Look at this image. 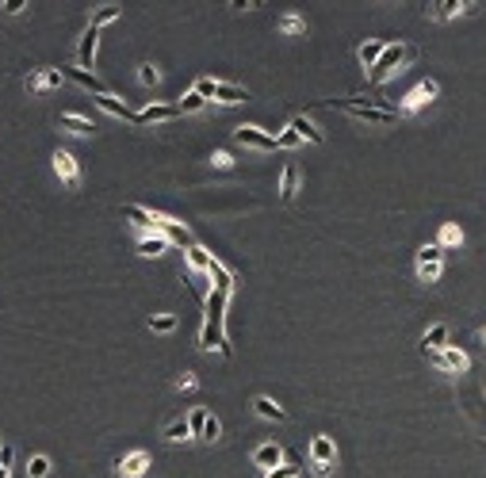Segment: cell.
Here are the masks:
<instances>
[{"mask_svg": "<svg viewBox=\"0 0 486 478\" xmlns=\"http://www.w3.org/2000/svg\"><path fill=\"white\" fill-rule=\"evenodd\" d=\"M8 463H12V448H8V444H0V467L8 471Z\"/></svg>", "mask_w": 486, "mask_h": 478, "instance_id": "obj_46", "label": "cell"}, {"mask_svg": "<svg viewBox=\"0 0 486 478\" xmlns=\"http://www.w3.org/2000/svg\"><path fill=\"white\" fill-rule=\"evenodd\" d=\"M291 131H295L299 138H303V142H314V145H322V131H318V126H314L306 115H295V119H291Z\"/></svg>", "mask_w": 486, "mask_h": 478, "instance_id": "obj_21", "label": "cell"}, {"mask_svg": "<svg viewBox=\"0 0 486 478\" xmlns=\"http://www.w3.org/2000/svg\"><path fill=\"white\" fill-rule=\"evenodd\" d=\"M253 463L257 467H264V471H276V467H283V448L280 444H261V448L253 451Z\"/></svg>", "mask_w": 486, "mask_h": 478, "instance_id": "obj_10", "label": "cell"}, {"mask_svg": "<svg viewBox=\"0 0 486 478\" xmlns=\"http://www.w3.org/2000/svg\"><path fill=\"white\" fill-rule=\"evenodd\" d=\"M196 92L203 96V100H207V96H215L218 103H249V100H253L245 88L222 85V80H215V77H199V80H196Z\"/></svg>", "mask_w": 486, "mask_h": 478, "instance_id": "obj_2", "label": "cell"}, {"mask_svg": "<svg viewBox=\"0 0 486 478\" xmlns=\"http://www.w3.org/2000/svg\"><path fill=\"white\" fill-rule=\"evenodd\" d=\"M62 77H73V80H77L80 88H92L96 96H111L108 88H103V80H96L92 73H85V69H62Z\"/></svg>", "mask_w": 486, "mask_h": 478, "instance_id": "obj_19", "label": "cell"}, {"mask_svg": "<svg viewBox=\"0 0 486 478\" xmlns=\"http://www.w3.org/2000/svg\"><path fill=\"white\" fill-rule=\"evenodd\" d=\"M341 108L348 111L352 119H364V123H376V126H387V123H394V111H387V108H376V103H356V100H337Z\"/></svg>", "mask_w": 486, "mask_h": 478, "instance_id": "obj_4", "label": "cell"}, {"mask_svg": "<svg viewBox=\"0 0 486 478\" xmlns=\"http://www.w3.org/2000/svg\"><path fill=\"white\" fill-rule=\"evenodd\" d=\"M0 478H8V471H4V467H0Z\"/></svg>", "mask_w": 486, "mask_h": 478, "instance_id": "obj_47", "label": "cell"}, {"mask_svg": "<svg viewBox=\"0 0 486 478\" xmlns=\"http://www.w3.org/2000/svg\"><path fill=\"white\" fill-rule=\"evenodd\" d=\"M203 103H207V100H203V96L196 92V88H192V92H188V96H184V100H180V111H199V108H203Z\"/></svg>", "mask_w": 486, "mask_h": 478, "instance_id": "obj_38", "label": "cell"}, {"mask_svg": "<svg viewBox=\"0 0 486 478\" xmlns=\"http://www.w3.org/2000/svg\"><path fill=\"white\" fill-rule=\"evenodd\" d=\"M299 471H303V463H299V459H291V463H283V467H276V471H269L264 478H299Z\"/></svg>", "mask_w": 486, "mask_h": 478, "instance_id": "obj_36", "label": "cell"}, {"mask_svg": "<svg viewBox=\"0 0 486 478\" xmlns=\"http://www.w3.org/2000/svg\"><path fill=\"white\" fill-rule=\"evenodd\" d=\"M226 291H210L207 295V321L210 326H222V318H226Z\"/></svg>", "mask_w": 486, "mask_h": 478, "instance_id": "obj_16", "label": "cell"}, {"mask_svg": "<svg viewBox=\"0 0 486 478\" xmlns=\"http://www.w3.org/2000/svg\"><path fill=\"white\" fill-rule=\"evenodd\" d=\"M161 436H165V440H188V436H192V428H188V421H173V425H165V433H161Z\"/></svg>", "mask_w": 486, "mask_h": 478, "instance_id": "obj_34", "label": "cell"}, {"mask_svg": "<svg viewBox=\"0 0 486 478\" xmlns=\"http://www.w3.org/2000/svg\"><path fill=\"white\" fill-rule=\"evenodd\" d=\"M123 218H131L134 226H142V230L161 233V215H150V210L138 207V203H123Z\"/></svg>", "mask_w": 486, "mask_h": 478, "instance_id": "obj_9", "label": "cell"}, {"mask_svg": "<svg viewBox=\"0 0 486 478\" xmlns=\"http://www.w3.org/2000/svg\"><path fill=\"white\" fill-rule=\"evenodd\" d=\"M150 329H153V333H173V329H176V318H173V314H161V318H150Z\"/></svg>", "mask_w": 486, "mask_h": 478, "instance_id": "obj_37", "label": "cell"}, {"mask_svg": "<svg viewBox=\"0 0 486 478\" xmlns=\"http://www.w3.org/2000/svg\"><path fill=\"white\" fill-rule=\"evenodd\" d=\"M417 275H421L425 283H436V280H441V264H429V268H417Z\"/></svg>", "mask_w": 486, "mask_h": 478, "instance_id": "obj_42", "label": "cell"}, {"mask_svg": "<svg viewBox=\"0 0 486 478\" xmlns=\"http://www.w3.org/2000/svg\"><path fill=\"white\" fill-rule=\"evenodd\" d=\"M199 345H203V348H218L222 356H230V345H226V337H222V326H210V321H203Z\"/></svg>", "mask_w": 486, "mask_h": 478, "instance_id": "obj_14", "label": "cell"}, {"mask_svg": "<svg viewBox=\"0 0 486 478\" xmlns=\"http://www.w3.org/2000/svg\"><path fill=\"white\" fill-rule=\"evenodd\" d=\"M280 31H283V35H303V31H306V20H303L299 12H287V15L280 20Z\"/></svg>", "mask_w": 486, "mask_h": 478, "instance_id": "obj_31", "label": "cell"}, {"mask_svg": "<svg viewBox=\"0 0 486 478\" xmlns=\"http://www.w3.org/2000/svg\"><path fill=\"white\" fill-rule=\"evenodd\" d=\"M234 142L253 145V150H280L276 134H264V131H257V126H238V131H234Z\"/></svg>", "mask_w": 486, "mask_h": 478, "instance_id": "obj_5", "label": "cell"}, {"mask_svg": "<svg viewBox=\"0 0 486 478\" xmlns=\"http://www.w3.org/2000/svg\"><path fill=\"white\" fill-rule=\"evenodd\" d=\"M295 191H299V168L287 165L280 173V199H283V203H291V199H295Z\"/></svg>", "mask_w": 486, "mask_h": 478, "instance_id": "obj_20", "label": "cell"}, {"mask_svg": "<svg viewBox=\"0 0 486 478\" xmlns=\"http://www.w3.org/2000/svg\"><path fill=\"white\" fill-rule=\"evenodd\" d=\"M207 417H210V413H207L203 406L188 413V428H192V436H196V440H203V425H207Z\"/></svg>", "mask_w": 486, "mask_h": 478, "instance_id": "obj_33", "label": "cell"}, {"mask_svg": "<svg viewBox=\"0 0 486 478\" xmlns=\"http://www.w3.org/2000/svg\"><path fill=\"white\" fill-rule=\"evenodd\" d=\"M161 238H165V241H176V245H196V241H192V233L188 230H184V226L180 222H173V218H165V215H161Z\"/></svg>", "mask_w": 486, "mask_h": 478, "instance_id": "obj_13", "label": "cell"}, {"mask_svg": "<svg viewBox=\"0 0 486 478\" xmlns=\"http://www.w3.org/2000/svg\"><path fill=\"white\" fill-rule=\"evenodd\" d=\"M27 475L31 478H46V475H50V459H46V456H31L27 459Z\"/></svg>", "mask_w": 486, "mask_h": 478, "instance_id": "obj_35", "label": "cell"}, {"mask_svg": "<svg viewBox=\"0 0 486 478\" xmlns=\"http://www.w3.org/2000/svg\"><path fill=\"white\" fill-rule=\"evenodd\" d=\"M299 142H303V138H299L295 131H291V126H287V131H283V134H276V145H280V150H295Z\"/></svg>", "mask_w": 486, "mask_h": 478, "instance_id": "obj_39", "label": "cell"}, {"mask_svg": "<svg viewBox=\"0 0 486 478\" xmlns=\"http://www.w3.org/2000/svg\"><path fill=\"white\" fill-rule=\"evenodd\" d=\"M234 165V161H230V153H222V150H218L215 153V168H230Z\"/></svg>", "mask_w": 486, "mask_h": 478, "instance_id": "obj_45", "label": "cell"}, {"mask_svg": "<svg viewBox=\"0 0 486 478\" xmlns=\"http://www.w3.org/2000/svg\"><path fill=\"white\" fill-rule=\"evenodd\" d=\"M145 467H150V456H145V451H131V456L119 459V475L123 478H142Z\"/></svg>", "mask_w": 486, "mask_h": 478, "instance_id": "obj_11", "label": "cell"}, {"mask_svg": "<svg viewBox=\"0 0 486 478\" xmlns=\"http://www.w3.org/2000/svg\"><path fill=\"white\" fill-rule=\"evenodd\" d=\"M96 43H100V31H96V27H88L85 35H80V46H77L80 66H92V58H96Z\"/></svg>", "mask_w": 486, "mask_h": 478, "instance_id": "obj_17", "label": "cell"}, {"mask_svg": "<svg viewBox=\"0 0 486 478\" xmlns=\"http://www.w3.org/2000/svg\"><path fill=\"white\" fill-rule=\"evenodd\" d=\"M62 80H66V77H62V69H38V73H31V77H27V88H31V92H46V88H58Z\"/></svg>", "mask_w": 486, "mask_h": 478, "instance_id": "obj_12", "label": "cell"}, {"mask_svg": "<svg viewBox=\"0 0 486 478\" xmlns=\"http://www.w3.org/2000/svg\"><path fill=\"white\" fill-rule=\"evenodd\" d=\"M444 261V249L436 245V241H429V245L417 249V268H429V264H441Z\"/></svg>", "mask_w": 486, "mask_h": 478, "instance_id": "obj_26", "label": "cell"}, {"mask_svg": "<svg viewBox=\"0 0 486 478\" xmlns=\"http://www.w3.org/2000/svg\"><path fill=\"white\" fill-rule=\"evenodd\" d=\"M253 410L261 413V417H269V421H283V417H287V413H283V406H276V402L264 398V394H261V398H253Z\"/></svg>", "mask_w": 486, "mask_h": 478, "instance_id": "obj_27", "label": "cell"}, {"mask_svg": "<svg viewBox=\"0 0 486 478\" xmlns=\"http://www.w3.org/2000/svg\"><path fill=\"white\" fill-rule=\"evenodd\" d=\"M0 8H4L8 15H20V12H23V8H27V4H23V0H4V4H0Z\"/></svg>", "mask_w": 486, "mask_h": 478, "instance_id": "obj_44", "label": "cell"}, {"mask_svg": "<svg viewBox=\"0 0 486 478\" xmlns=\"http://www.w3.org/2000/svg\"><path fill=\"white\" fill-rule=\"evenodd\" d=\"M433 96H436V80H421L414 92H410L406 100H402V111H406V115H414V111H417V108H425V103L433 100Z\"/></svg>", "mask_w": 486, "mask_h": 478, "instance_id": "obj_8", "label": "cell"}, {"mask_svg": "<svg viewBox=\"0 0 486 478\" xmlns=\"http://www.w3.org/2000/svg\"><path fill=\"white\" fill-rule=\"evenodd\" d=\"M62 131H73V134H96V123H88L85 115H62Z\"/></svg>", "mask_w": 486, "mask_h": 478, "instance_id": "obj_24", "label": "cell"}, {"mask_svg": "<svg viewBox=\"0 0 486 478\" xmlns=\"http://www.w3.org/2000/svg\"><path fill=\"white\" fill-rule=\"evenodd\" d=\"M188 264H192V272H207L210 268V253L203 245H192L188 249Z\"/></svg>", "mask_w": 486, "mask_h": 478, "instance_id": "obj_30", "label": "cell"}, {"mask_svg": "<svg viewBox=\"0 0 486 478\" xmlns=\"http://www.w3.org/2000/svg\"><path fill=\"white\" fill-rule=\"evenodd\" d=\"M414 58V46H402V43H387V50H383V58L371 66V73H368V85H379L383 77H391L394 69L402 66V61H410Z\"/></svg>", "mask_w": 486, "mask_h": 478, "instance_id": "obj_1", "label": "cell"}, {"mask_svg": "<svg viewBox=\"0 0 486 478\" xmlns=\"http://www.w3.org/2000/svg\"><path fill=\"white\" fill-rule=\"evenodd\" d=\"M467 8H471V4H459V0H441V4L429 8V15H433V20H452V15L467 12Z\"/></svg>", "mask_w": 486, "mask_h": 478, "instance_id": "obj_22", "label": "cell"}, {"mask_svg": "<svg viewBox=\"0 0 486 478\" xmlns=\"http://www.w3.org/2000/svg\"><path fill=\"white\" fill-rule=\"evenodd\" d=\"M96 103H100V108L108 111V115H115V119H123V123H134V126H138V115H134V111L127 108V103H119L115 96H100Z\"/></svg>", "mask_w": 486, "mask_h": 478, "instance_id": "obj_15", "label": "cell"}, {"mask_svg": "<svg viewBox=\"0 0 486 478\" xmlns=\"http://www.w3.org/2000/svg\"><path fill=\"white\" fill-rule=\"evenodd\" d=\"M218 433H222L218 417H207V425H203V440H207V444H215V440H218Z\"/></svg>", "mask_w": 486, "mask_h": 478, "instance_id": "obj_41", "label": "cell"}, {"mask_svg": "<svg viewBox=\"0 0 486 478\" xmlns=\"http://www.w3.org/2000/svg\"><path fill=\"white\" fill-rule=\"evenodd\" d=\"M119 15H123V8H115V4H103V8H100V12H96V20H92V23H88V27H96V31H100V27H103V23H115V20H119Z\"/></svg>", "mask_w": 486, "mask_h": 478, "instance_id": "obj_32", "label": "cell"}, {"mask_svg": "<svg viewBox=\"0 0 486 478\" xmlns=\"http://www.w3.org/2000/svg\"><path fill=\"white\" fill-rule=\"evenodd\" d=\"M138 80H142V85H157V80H161V73L153 69L150 61H142V66H138Z\"/></svg>", "mask_w": 486, "mask_h": 478, "instance_id": "obj_40", "label": "cell"}, {"mask_svg": "<svg viewBox=\"0 0 486 478\" xmlns=\"http://www.w3.org/2000/svg\"><path fill=\"white\" fill-rule=\"evenodd\" d=\"M436 245H464V230H459V226H452V222H444L441 226V238H436Z\"/></svg>", "mask_w": 486, "mask_h": 478, "instance_id": "obj_29", "label": "cell"}, {"mask_svg": "<svg viewBox=\"0 0 486 478\" xmlns=\"http://www.w3.org/2000/svg\"><path fill=\"white\" fill-rule=\"evenodd\" d=\"M383 50H387V43H379V38H376V43H364V46H360V50H356V58H360V61H364V66H368V69H371V66H376V61H379V58H383Z\"/></svg>", "mask_w": 486, "mask_h": 478, "instance_id": "obj_25", "label": "cell"}, {"mask_svg": "<svg viewBox=\"0 0 486 478\" xmlns=\"http://www.w3.org/2000/svg\"><path fill=\"white\" fill-rule=\"evenodd\" d=\"M138 249H142V256H161L169 249V241L161 238V233H153V238H142L138 241Z\"/></svg>", "mask_w": 486, "mask_h": 478, "instance_id": "obj_28", "label": "cell"}, {"mask_svg": "<svg viewBox=\"0 0 486 478\" xmlns=\"http://www.w3.org/2000/svg\"><path fill=\"white\" fill-rule=\"evenodd\" d=\"M176 386H180V391H192V386H196V375H192V371H184V375H176Z\"/></svg>", "mask_w": 486, "mask_h": 478, "instance_id": "obj_43", "label": "cell"}, {"mask_svg": "<svg viewBox=\"0 0 486 478\" xmlns=\"http://www.w3.org/2000/svg\"><path fill=\"white\" fill-rule=\"evenodd\" d=\"M180 115V103H150L145 111H138V126L145 123H169V119Z\"/></svg>", "mask_w": 486, "mask_h": 478, "instance_id": "obj_7", "label": "cell"}, {"mask_svg": "<svg viewBox=\"0 0 486 478\" xmlns=\"http://www.w3.org/2000/svg\"><path fill=\"white\" fill-rule=\"evenodd\" d=\"M210 280H215V291H226V295H230V291H234V272L230 268H226V264L222 261H215V256H210Z\"/></svg>", "mask_w": 486, "mask_h": 478, "instance_id": "obj_18", "label": "cell"}, {"mask_svg": "<svg viewBox=\"0 0 486 478\" xmlns=\"http://www.w3.org/2000/svg\"><path fill=\"white\" fill-rule=\"evenodd\" d=\"M483 341H486V329H483Z\"/></svg>", "mask_w": 486, "mask_h": 478, "instance_id": "obj_48", "label": "cell"}, {"mask_svg": "<svg viewBox=\"0 0 486 478\" xmlns=\"http://www.w3.org/2000/svg\"><path fill=\"white\" fill-rule=\"evenodd\" d=\"M54 173H58L62 180L69 184V188H77V184H80V168H77V157H73L69 150H58V153H54Z\"/></svg>", "mask_w": 486, "mask_h": 478, "instance_id": "obj_6", "label": "cell"}, {"mask_svg": "<svg viewBox=\"0 0 486 478\" xmlns=\"http://www.w3.org/2000/svg\"><path fill=\"white\" fill-rule=\"evenodd\" d=\"M310 463H314V475L318 478H329L337 463V444L329 440V436H314L310 440Z\"/></svg>", "mask_w": 486, "mask_h": 478, "instance_id": "obj_3", "label": "cell"}, {"mask_svg": "<svg viewBox=\"0 0 486 478\" xmlns=\"http://www.w3.org/2000/svg\"><path fill=\"white\" fill-rule=\"evenodd\" d=\"M421 348H448V326H433V329H425V337H421Z\"/></svg>", "mask_w": 486, "mask_h": 478, "instance_id": "obj_23", "label": "cell"}]
</instances>
